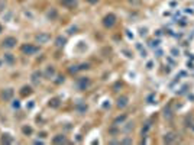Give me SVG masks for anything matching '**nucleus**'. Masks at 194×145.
<instances>
[{
    "mask_svg": "<svg viewBox=\"0 0 194 145\" xmlns=\"http://www.w3.org/2000/svg\"><path fill=\"white\" fill-rule=\"evenodd\" d=\"M115 23H116V16H115L113 13H109V15L105 16V19H103V25H105L106 28H112Z\"/></svg>",
    "mask_w": 194,
    "mask_h": 145,
    "instance_id": "nucleus-1",
    "label": "nucleus"
},
{
    "mask_svg": "<svg viewBox=\"0 0 194 145\" xmlns=\"http://www.w3.org/2000/svg\"><path fill=\"white\" fill-rule=\"evenodd\" d=\"M49 39H51V35L49 34H45V32H41V34H38L35 36V41L39 42V44H46Z\"/></svg>",
    "mask_w": 194,
    "mask_h": 145,
    "instance_id": "nucleus-2",
    "label": "nucleus"
},
{
    "mask_svg": "<svg viewBox=\"0 0 194 145\" xmlns=\"http://www.w3.org/2000/svg\"><path fill=\"white\" fill-rule=\"evenodd\" d=\"M39 49L38 47H33V45H23L22 47V52L26 54V55H32V54H36Z\"/></svg>",
    "mask_w": 194,
    "mask_h": 145,
    "instance_id": "nucleus-3",
    "label": "nucleus"
},
{
    "mask_svg": "<svg viewBox=\"0 0 194 145\" xmlns=\"http://www.w3.org/2000/svg\"><path fill=\"white\" fill-rule=\"evenodd\" d=\"M16 44H18V41H16V38H13V36H9V38H6V39L3 41V47H5V48H13Z\"/></svg>",
    "mask_w": 194,
    "mask_h": 145,
    "instance_id": "nucleus-4",
    "label": "nucleus"
},
{
    "mask_svg": "<svg viewBox=\"0 0 194 145\" xmlns=\"http://www.w3.org/2000/svg\"><path fill=\"white\" fill-rule=\"evenodd\" d=\"M77 86H78V89H81V90H85V89L90 86V78H87V77H83V78H80V80L77 81Z\"/></svg>",
    "mask_w": 194,
    "mask_h": 145,
    "instance_id": "nucleus-5",
    "label": "nucleus"
},
{
    "mask_svg": "<svg viewBox=\"0 0 194 145\" xmlns=\"http://www.w3.org/2000/svg\"><path fill=\"white\" fill-rule=\"evenodd\" d=\"M13 89H5L3 91H2V97L5 99V100H10L12 97H13Z\"/></svg>",
    "mask_w": 194,
    "mask_h": 145,
    "instance_id": "nucleus-6",
    "label": "nucleus"
},
{
    "mask_svg": "<svg viewBox=\"0 0 194 145\" xmlns=\"http://www.w3.org/2000/svg\"><path fill=\"white\" fill-rule=\"evenodd\" d=\"M175 139H177V136H175L174 132H168V133H165V136H164V142H167V144H171V142H174Z\"/></svg>",
    "mask_w": 194,
    "mask_h": 145,
    "instance_id": "nucleus-7",
    "label": "nucleus"
},
{
    "mask_svg": "<svg viewBox=\"0 0 194 145\" xmlns=\"http://www.w3.org/2000/svg\"><path fill=\"white\" fill-rule=\"evenodd\" d=\"M41 77H42V74H41L39 71H35V73H32V76H31V78H32V83H33V84H39V81H41Z\"/></svg>",
    "mask_w": 194,
    "mask_h": 145,
    "instance_id": "nucleus-8",
    "label": "nucleus"
},
{
    "mask_svg": "<svg viewBox=\"0 0 194 145\" xmlns=\"http://www.w3.org/2000/svg\"><path fill=\"white\" fill-rule=\"evenodd\" d=\"M55 76V68L54 67H46V70H45V77L46 78H52Z\"/></svg>",
    "mask_w": 194,
    "mask_h": 145,
    "instance_id": "nucleus-9",
    "label": "nucleus"
},
{
    "mask_svg": "<svg viewBox=\"0 0 194 145\" xmlns=\"http://www.w3.org/2000/svg\"><path fill=\"white\" fill-rule=\"evenodd\" d=\"M13 142V138L9 135V133H3L2 136V144H12Z\"/></svg>",
    "mask_w": 194,
    "mask_h": 145,
    "instance_id": "nucleus-10",
    "label": "nucleus"
},
{
    "mask_svg": "<svg viewBox=\"0 0 194 145\" xmlns=\"http://www.w3.org/2000/svg\"><path fill=\"white\" fill-rule=\"evenodd\" d=\"M3 60H5V63H8V64H10V65L15 63V57H13L12 54H5Z\"/></svg>",
    "mask_w": 194,
    "mask_h": 145,
    "instance_id": "nucleus-11",
    "label": "nucleus"
},
{
    "mask_svg": "<svg viewBox=\"0 0 194 145\" xmlns=\"http://www.w3.org/2000/svg\"><path fill=\"white\" fill-rule=\"evenodd\" d=\"M126 104H128V97H126V96L119 97V100H117V106H119V107H125Z\"/></svg>",
    "mask_w": 194,
    "mask_h": 145,
    "instance_id": "nucleus-12",
    "label": "nucleus"
},
{
    "mask_svg": "<svg viewBox=\"0 0 194 145\" xmlns=\"http://www.w3.org/2000/svg\"><path fill=\"white\" fill-rule=\"evenodd\" d=\"M65 42H67V39H65V38H62V36H58V38L55 39V45H57V47H59V48H61V47H64V45H65Z\"/></svg>",
    "mask_w": 194,
    "mask_h": 145,
    "instance_id": "nucleus-13",
    "label": "nucleus"
},
{
    "mask_svg": "<svg viewBox=\"0 0 194 145\" xmlns=\"http://www.w3.org/2000/svg\"><path fill=\"white\" fill-rule=\"evenodd\" d=\"M20 94L22 96H29V94H32V89L28 87V86H23L22 90H20Z\"/></svg>",
    "mask_w": 194,
    "mask_h": 145,
    "instance_id": "nucleus-14",
    "label": "nucleus"
},
{
    "mask_svg": "<svg viewBox=\"0 0 194 145\" xmlns=\"http://www.w3.org/2000/svg\"><path fill=\"white\" fill-rule=\"evenodd\" d=\"M52 142H54V144H62V142H65V136H64V135H57V136L52 139Z\"/></svg>",
    "mask_w": 194,
    "mask_h": 145,
    "instance_id": "nucleus-15",
    "label": "nucleus"
},
{
    "mask_svg": "<svg viewBox=\"0 0 194 145\" xmlns=\"http://www.w3.org/2000/svg\"><path fill=\"white\" fill-rule=\"evenodd\" d=\"M49 106H51V107H54V109H57V107L59 106V99H57V97L51 99V100H49Z\"/></svg>",
    "mask_w": 194,
    "mask_h": 145,
    "instance_id": "nucleus-16",
    "label": "nucleus"
},
{
    "mask_svg": "<svg viewBox=\"0 0 194 145\" xmlns=\"http://www.w3.org/2000/svg\"><path fill=\"white\" fill-rule=\"evenodd\" d=\"M61 3L64 6H74L77 3V0H61Z\"/></svg>",
    "mask_w": 194,
    "mask_h": 145,
    "instance_id": "nucleus-17",
    "label": "nucleus"
},
{
    "mask_svg": "<svg viewBox=\"0 0 194 145\" xmlns=\"http://www.w3.org/2000/svg\"><path fill=\"white\" fill-rule=\"evenodd\" d=\"M149 47H151V48H158V47H159V41H158V39H152V41L149 42Z\"/></svg>",
    "mask_w": 194,
    "mask_h": 145,
    "instance_id": "nucleus-18",
    "label": "nucleus"
},
{
    "mask_svg": "<svg viewBox=\"0 0 194 145\" xmlns=\"http://www.w3.org/2000/svg\"><path fill=\"white\" fill-rule=\"evenodd\" d=\"M22 132H23L25 135H31V133H32V128H31V126H23V128H22Z\"/></svg>",
    "mask_w": 194,
    "mask_h": 145,
    "instance_id": "nucleus-19",
    "label": "nucleus"
},
{
    "mask_svg": "<svg viewBox=\"0 0 194 145\" xmlns=\"http://www.w3.org/2000/svg\"><path fill=\"white\" fill-rule=\"evenodd\" d=\"M77 71H80V67H78V65H72V67H70V73H71V74H75Z\"/></svg>",
    "mask_w": 194,
    "mask_h": 145,
    "instance_id": "nucleus-20",
    "label": "nucleus"
},
{
    "mask_svg": "<svg viewBox=\"0 0 194 145\" xmlns=\"http://www.w3.org/2000/svg\"><path fill=\"white\" fill-rule=\"evenodd\" d=\"M55 16H57V12L55 10H52V12L48 13V18H55Z\"/></svg>",
    "mask_w": 194,
    "mask_h": 145,
    "instance_id": "nucleus-21",
    "label": "nucleus"
},
{
    "mask_svg": "<svg viewBox=\"0 0 194 145\" xmlns=\"http://www.w3.org/2000/svg\"><path fill=\"white\" fill-rule=\"evenodd\" d=\"M62 81H64V77H62V76H58V77H57V81H55V83H58V84H59V83H62Z\"/></svg>",
    "mask_w": 194,
    "mask_h": 145,
    "instance_id": "nucleus-22",
    "label": "nucleus"
},
{
    "mask_svg": "<svg viewBox=\"0 0 194 145\" xmlns=\"http://www.w3.org/2000/svg\"><path fill=\"white\" fill-rule=\"evenodd\" d=\"M13 107H15V109H19V107H20V103H19L18 100H15V102H13Z\"/></svg>",
    "mask_w": 194,
    "mask_h": 145,
    "instance_id": "nucleus-23",
    "label": "nucleus"
},
{
    "mask_svg": "<svg viewBox=\"0 0 194 145\" xmlns=\"http://www.w3.org/2000/svg\"><path fill=\"white\" fill-rule=\"evenodd\" d=\"M125 119H126V116H120V118H117V119H116L115 122L117 123V122H122V120H125Z\"/></svg>",
    "mask_w": 194,
    "mask_h": 145,
    "instance_id": "nucleus-24",
    "label": "nucleus"
},
{
    "mask_svg": "<svg viewBox=\"0 0 194 145\" xmlns=\"http://www.w3.org/2000/svg\"><path fill=\"white\" fill-rule=\"evenodd\" d=\"M122 144H132V139L126 138V139H123V141H122Z\"/></svg>",
    "mask_w": 194,
    "mask_h": 145,
    "instance_id": "nucleus-25",
    "label": "nucleus"
},
{
    "mask_svg": "<svg viewBox=\"0 0 194 145\" xmlns=\"http://www.w3.org/2000/svg\"><path fill=\"white\" fill-rule=\"evenodd\" d=\"M171 52H172V55H174V57H177V55H178V49H175V48H174Z\"/></svg>",
    "mask_w": 194,
    "mask_h": 145,
    "instance_id": "nucleus-26",
    "label": "nucleus"
},
{
    "mask_svg": "<svg viewBox=\"0 0 194 145\" xmlns=\"http://www.w3.org/2000/svg\"><path fill=\"white\" fill-rule=\"evenodd\" d=\"M130 3H133V5H139V0H129Z\"/></svg>",
    "mask_w": 194,
    "mask_h": 145,
    "instance_id": "nucleus-27",
    "label": "nucleus"
},
{
    "mask_svg": "<svg viewBox=\"0 0 194 145\" xmlns=\"http://www.w3.org/2000/svg\"><path fill=\"white\" fill-rule=\"evenodd\" d=\"M28 107H29V109H32V107H33V102H31V103L28 104Z\"/></svg>",
    "mask_w": 194,
    "mask_h": 145,
    "instance_id": "nucleus-28",
    "label": "nucleus"
},
{
    "mask_svg": "<svg viewBox=\"0 0 194 145\" xmlns=\"http://www.w3.org/2000/svg\"><path fill=\"white\" fill-rule=\"evenodd\" d=\"M88 2H90V3H96V2H97V0H88Z\"/></svg>",
    "mask_w": 194,
    "mask_h": 145,
    "instance_id": "nucleus-29",
    "label": "nucleus"
},
{
    "mask_svg": "<svg viewBox=\"0 0 194 145\" xmlns=\"http://www.w3.org/2000/svg\"><path fill=\"white\" fill-rule=\"evenodd\" d=\"M0 31H2V26H0Z\"/></svg>",
    "mask_w": 194,
    "mask_h": 145,
    "instance_id": "nucleus-30",
    "label": "nucleus"
}]
</instances>
